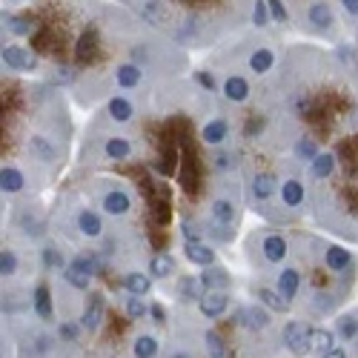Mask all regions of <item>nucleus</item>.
<instances>
[{
	"label": "nucleus",
	"mask_w": 358,
	"mask_h": 358,
	"mask_svg": "<svg viewBox=\"0 0 358 358\" xmlns=\"http://www.w3.org/2000/svg\"><path fill=\"white\" fill-rule=\"evenodd\" d=\"M117 3L181 49H203L247 29L255 0H117Z\"/></svg>",
	"instance_id": "f257e3e1"
},
{
	"label": "nucleus",
	"mask_w": 358,
	"mask_h": 358,
	"mask_svg": "<svg viewBox=\"0 0 358 358\" xmlns=\"http://www.w3.org/2000/svg\"><path fill=\"white\" fill-rule=\"evenodd\" d=\"M106 115H109V121H112V124H129L132 117H135V106H132L129 98L115 95V98L106 101Z\"/></svg>",
	"instance_id": "6ab92c4d"
},
{
	"label": "nucleus",
	"mask_w": 358,
	"mask_h": 358,
	"mask_svg": "<svg viewBox=\"0 0 358 358\" xmlns=\"http://www.w3.org/2000/svg\"><path fill=\"white\" fill-rule=\"evenodd\" d=\"M172 358H192V355H189V352H175Z\"/></svg>",
	"instance_id": "3c124183"
},
{
	"label": "nucleus",
	"mask_w": 358,
	"mask_h": 358,
	"mask_svg": "<svg viewBox=\"0 0 358 358\" xmlns=\"http://www.w3.org/2000/svg\"><path fill=\"white\" fill-rule=\"evenodd\" d=\"M192 80H195L198 86H203L206 92H218V80H215V75H213V72H206V69H195V72H192Z\"/></svg>",
	"instance_id": "a18cd8bd"
},
{
	"label": "nucleus",
	"mask_w": 358,
	"mask_h": 358,
	"mask_svg": "<svg viewBox=\"0 0 358 358\" xmlns=\"http://www.w3.org/2000/svg\"><path fill=\"white\" fill-rule=\"evenodd\" d=\"M278 189H281V184H278L275 172H270V169H258V172L250 175V198H252L255 206L270 203V201L278 195Z\"/></svg>",
	"instance_id": "423d86ee"
},
{
	"label": "nucleus",
	"mask_w": 358,
	"mask_h": 358,
	"mask_svg": "<svg viewBox=\"0 0 358 358\" xmlns=\"http://www.w3.org/2000/svg\"><path fill=\"white\" fill-rule=\"evenodd\" d=\"M0 61H3V69L26 75V72H38L41 69V57L23 46L20 41H3V49H0Z\"/></svg>",
	"instance_id": "20e7f679"
},
{
	"label": "nucleus",
	"mask_w": 358,
	"mask_h": 358,
	"mask_svg": "<svg viewBox=\"0 0 358 358\" xmlns=\"http://www.w3.org/2000/svg\"><path fill=\"white\" fill-rule=\"evenodd\" d=\"M132 352H135V358H155L158 355V341L152 336H138Z\"/></svg>",
	"instance_id": "f704fd0d"
},
{
	"label": "nucleus",
	"mask_w": 358,
	"mask_h": 358,
	"mask_svg": "<svg viewBox=\"0 0 358 358\" xmlns=\"http://www.w3.org/2000/svg\"><path fill=\"white\" fill-rule=\"evenodd\" d=\"M336 3H338V12H341L344 26L355 29L358 26V0H336Z\"/></svg>",
	"instance_id": "4c0bfd02"
},
{
	"label": "nucleus",
	"mask_w": 358,
	"mask_h": 358,
	"mask_svg": "<svg viewBox=\"0 0 358 358\" xmlns=\"http://www.w3.org/2000/svg\"><path fill=\"white\" fill-rule=\"evenodd\" d=\"M17 273V252L3 247V252H0V275L3 278H12Z\"/></svg>",
	"instance_id": "ea45409f"
},
{
	"label": "nucleus",
	"mask_w": 358,
	"mask_h": 358,
	"mask_svg": "<svg viewBox=\"0 0 358 358\" xmlns=\"http://www.w3.org/2000/svg\"><path fill=\"white\" fill-rule=\"evenodd\" d=\"M203 292H206V287H203L201 275L198 278L195 275H184L181 281H178V298H181V301H201Z\"/></svg>",
	"instance_id": "bb28decb"
},
{
	"label": "nucleus",
	"mask_w": 358,
	"mask_h": 358,
	"mask_svg": "<svg viewBox=\"0 0 358 358\" xmlns=\"http://www.w3.org/2000/svg\"><path fill=\"white\" fill-rule=\"evenodd\" d=\"M284 3L298 32H304L310 38H321V41H333V43L341 41L344 20L336 0H284Z\"/></svg>",
	"instance_id": "7ed1b4c3"
},
{
	"label": "nucleus",
	"mask_w": 358,
	"mask_h": 358,
	"mask_svg": "<svg viewBox=\"0 0 358 358\" xmlns=\"http://www.w3.org/2000/svg\"><path fill=\"white\" fill-rule=\"evenodd\" d=\"M213 169L215 172H232L235 169V155L227 152V149H218V152L213 155Z\"/></svg>",
	"instance_id": "37998d69"
},
{
	"label": "nucleus",
	"mask_w": 358,
	"mask_h": 358,
	"mask_svg": "<svg viewBox=\"0 0 358 358\" xmlns=\"http://www.w3.org/2000/svg\"><path fill=\"white\" fill-rule=\"evenodd\" d=\"M210 221L215 227L210 232H215L221 241H229L232 227L238 224V203H235V198H227V195L213 198V203H210Z\"/></svg>",
	"instance_id": "39448f33"
},
{
	"label": "nucleus",
	"mask_w": 358,
	"mask_h": 358,
	"mask_svg": "<svg viewBox=\"0 0 358 358\" xmlns=\"http://www.w3.org/2000/svg\"><path fill=\"white\" fill-rule=\"evenodd\" d=\"M184 255L189 264H198V266H213L215 264V252L213 247H206L201 241H187L184 244Z\"/></svg>",
	"instance_id": "393cba45"
},
{
	"label": "nucleus",
	"mask_w": 358,
	"mask_h": 358,
	"mask_svg": "<svg viewBox=\"0 0 358 358\" xmlns=\"http://www.w3.org/2000/svg\"><path fill=\"white\" fill-rule=\"evenodd\" d=\"M64 281L75 289H89V284H92V275H86L80 270H75L72 264H66V270H64Z\"/></svg>",
	"instance_id": "e433bc0d"
},
{
	"label": "nucleus",
	"mask_w": 358,
	"mask_h": 358,
	"mask_svg": "<svg viewBox=\"0 0 358 358\" xmlns=\"http://www.w3.org/2000/svg\"><path fill=\"white\" fill-rule=\"evenodd\" d=\"M149 315H152L158 324H164V321H166V313H164V307H161V304H152V307H149Z\"/></svg>",
	"instance_id": "09e8293b"
},
{
	"label": "nucleus",
	"mask_w": 358,
	"mask_h": 358,
	"mask_svg": "<svg viewBox=\"0 0 358 358\" xmlns=\"http://www.w3.org/2000/svg\"><path fill=\"white\" fill-rule=\"evenodd\" d=\"M273 23H275V17H273L270 3H266V0H255L252 15H250V29H261V32H266Z\"/></svg>",
	"instance_id": "cd10ccee"
},
{
	"label": "nucleus",
	"mask_w": 358,
	"mask_h": 358,
	"mask_svg": "<svg viewBox=\"0 0 358 358\" xmlns=\"http://www.w3.org/2000/svg\"><path fill=\"white\" fill-rule=\"evenodd\" d=\"M203 341H206V352H210V358H224L227 355V347H224V338L218 336V333H206L203 336Z\"/></svg>",
	"instance_id": "79ce46f5"
},
{
	"label": "nucleus",
	"mask_w": 358,
	"mask_h": 358,
	"mask_svg": "<svg viewBox=\"0 0 358 358\" xmlns=\"http://www.w3.org/2000/svg\"><path fill=\"white\" fill-rule=\"evenodd\" d=\"M0 189H3L6 195H20L26 189L23 169H17L15 164H3V169H0Z\"/></svg>",
	"instance_id": "a211bd4d"
},
{
	"label": "nucleus",
	"mask_w": 358,
	"mask_h": 358,
	"mask_svg": "<svg viewBox=\"0 0 358 358\" xmlns=\"http://www.w3.org/2000/svg\"><path fill=\"white\" fill-rule=\"evenodd\" d=\"M201 281L206 289H227L229 287V275L227 270H221V266H203V273H201Z\"/></svg>",
	"instance_id": "c756f323"
},
{
	"label": "nucleus",
	"mask_w": 358,
	"mask_h": 358,
	"mask_svg": "<svg viewBox=\"0 0 358 358\" xmlns=\"http://www.w3.org/2000/svg\"><path fill=\"white\" fill-rule=\"evenodd\" d=\"M41 261H43V266L46 270H66V264H64V255H61V250L57 247H43V252H41Z\"/></svg>",
	"instance_id": "58836bf2"
},
{
	"label": "nucleus",
	"mask_w": 358,
	"mask_h": 358,
	"mask_svg": "<svg viewBox=\"0 0 358 358\" xmlns=\"http://www.w3.org/2000/svg\"><path fill=\"white\" fill-rule=\"evenodd\" d=\"M75 229L83 238H101L103 235V218L95 210H78L75 215Z\"/></svg>",
	"instance_id": "dca6fc26"
},
{
	"label": "nucleus",
	"mask_w": 358,
	"mask_h": 358,
	"mask_svg": "<svg viewBox=\"0 0 358 358\" xmlns=\"http://www.w3.org/2000/svg\"><path fill=\"white\" fill-rule=\"evenodd\" d=\"M17 229L26 235V238H43L49 224H46V215L38 210V206H23V210L17 213Z\"/></svg>",
	"instance_id": "9b49d317"
},
{
	"label": "nucleus",
	"mask_w": 358,
	"mask_h": 358,
	"mask_svg": "<svg viewBox=\"0 0 358 358\" xmlns=\"http://www.w3.org/2000/svg\"><path fill=\"white\" fill-rule=\"evenodd\" d=\"M227 307H229V295H227L224 289H206L203 298L198 301V310H201V315H206V318L224 315Z\"/></svg>",
	"instance_id": "4468645a"
},
{
	"label": "nucleus",
	"mask_w": 358,
	"mask_h": 358,
	"mask_svg": "<svg viewBox=\"0 0 358 358\" xmlns=\"http://www.w3.org/2000/svg\"><path fill=\"white\" fill-rule=\"evenodd\" d=\"M127 315L129 318H143V315H149V307L143 304V295H129L127 298Z\"/></svg>",
	"instance_id": "c03bdc74"
},
{
	"label": "nucleus",
	"mask_w": 358,
	"mask_h": 358,
	"mask_svg": "<svg viewBox=\"0 0 358 358\" xmlns=\"http://www.w3.org/2000/svg\"><path fill=\"white\" fill-rule=\"evenodd\" d=\"M103 318V298L101 295H92L89 298V304H86V313H83V327L86 330H98V324Z\"/></svg>",
	"instance_id": "7c9ffc66"
},
{
	"label": "nucleus",
	"mask_w": 358,
	"mask_h": 358,
	"mask_svg": "<svg viewBox=\"0 0 358 358\" xmlns=\"http://www.w3.org/2000/svg\"><path fill=\"white\" fill-rule=\"evenodd\" d=\"M172 273H175V261L166 252L152 255V261H149V275L152 278H169Z\"/></svg>",
	"instance_id": "473e14b6"
},
{
	"label": "nucleus",
	"mask_w": 358,
	"mask_h": 358,
	"mask_svg": "<svg viewBox=\"0 0 358 358\" xmlns=\"http://www.w3.org/2000/svg\"><path fill=\"white\" fill-rule=\"evenodd\" d=\"M244 318H247V324L252 327V330H266V327H270V313H266L264 307H247Z\"/></svg>",
	"instance_id": "c9c22d12"
},
{
	"label": "nucleus",
	"mask_w": 358,
	"mask_h": 358,
	"mask_svg": "<svg viewBox=\"0 0 358 358\" xmlns=\"http://www.w3.org/2000/svg\"><path fill=\"white\" fill-rule=\"evenodd\" d=\"M75 270H80V273H86V275H98V266H101V255L98 252H92V250H80L72 261H69Z\"/></svg>",
	"instance_id": "c85d7f7f"
},
{
	"label": "nucleus",
	"mask_w": 358,
	"mask_h": 358,
	"mask_svg": "<svg viewBox=\"0 0 358 358\" xmlns=\"http://www.w3.org/2000/svg\"><path fill=\"white\" fill-rule=\"evenodd\" d=\"M78 333H80L78 324H61V338H64V341H75Z\"/></svg>",
	"instance_id": "de8ad7c7"
},
{
	"label": "nucleus",
	"mask_w": 358,
	"mask_h": 358,
	"mask_svg": "<svg viewBox=\"0 0 358 358\" xmlns=\"http://www.w3.org/2000/svg\"><path fill=\"white\" fill-rule=\"evenodd\" d=\"M112 83L124 92H132V89H141L146 83V69H141L132 61H117L112 66Z\"/></svg>",
	"instance_id": "0eeeda50"
},
{
	"label": "nucleus",
	"mask_w": 358,
	"mask_h": 358,
	"mask_svg": "<svg viewBox=\"0 0 358 358\" xmlns=\"http://www.w3.org/2000/svg\"><path fill=\"white\" fill-rule=\"evenodd\" d=\"M324 266L330 273H347L352 266V255L344 250V247H336V244H327L324 247Z\"/></svg>",
	"instance_id": "aec40b11"
},
{
	"label": "nucleus",
	"mask_w": 358,
	"mask_h": 358,
	"mask_svg": "<svg viewBox=\"0 0 358 358\" xmlns=\"http://www.w3.org/2000/svg\"><path fill=\"white\" fill-rule=\"evenodd\" d=\"M229 138V124L227 117H213V121H206L203 129H201V141L206 146H224Z\"/></svg>",
	"instance_id": "f3484780"
},
{
	"label": "nucleus",
	"mask_w": 358,
	"mask_h": 358,
	"mask_svg": "<svg viewBox=\"0 0 358 358\" xmlns=\"http://www.w3.org/2000/svg\"><path fill=\"white\" fill-rule=\"evenodd\" d=\"M321 358H347V355H344L341 350H330V352H324Z\"/></svg>",
	"instance_id": "8fccbe9b"
},
{
	"label": "nucleus",
	"mask_w": 358,
	"mask_h": 358,
	"mask_svg": "<svg viewBox=\"0 0 358 358\" xmlns=\"http://www.w3.org/2000/svg\"><path fill=\"white\" fill-rule=\"evenodd\" d=\"M101 210H103V215L124 218V215L132 213V195H129L124 187H109V189L101 195Z\"/></svg>",
	"instance_id": "1a4fd4ad"
},
{
	"label": "nucleus",
	"mask_w": 358,
	"mask_h": 358,
	"mask_svg": "<svg viewBox=\"0 0 358 358\" xmlns=\"http://www.w3.org/2000/svg\"><path fill=\"white\" fill-rule=\"evenodd\" d=\"M281 203L287 206V210H301L304 206V201H307V187H304V181L301 178H284L281 181Z\"/></svg>",
	"instance_id": "ddd939ff"
},
{
	"label": "nucleus",
	"mask_w": 358,
	"mask_h": 358,
	"mask_svg": "<svg viewBox=\"0 0 358 358\" xmlns=\"http://www.w3.org/2000/svg\"><path fill=\"white\" fill-rule=\"evenodd\" d=\"M103 0H9L3 3V41H29L41 61L49 57L52 66H69L64 46L75 52L83 29L98 17Z\"/></svg>",
	"instance_id": "f03ea898"
},
{
	"label": "nucleus",
	"mask_w": 358,
	"mask_h": 358,
	"mask_svg": "<svg viewBox=\"0 0 358 358\" xmlns=\"http://www.w3.org/2000/svg\"><path fill=\"white\" fill-rule=\"evenodd\" d=\"M336 166H338L336 152H318V158L310 164V178L313 181H327V178H333Z\"/></svg>",
	"instance_id": "5701e85b"
},
{
	"label": "nucleus",
	"mask_w": 358,
	"mask_h": 358,
	"mask_svg": "<svg viewBox=\"0 0 358 358\" xmlns=\"http://www.w3.org/2000/svg\"><path fill=\"white\" fill-rule=\"evenodd\" d=\"M26 146H29V158H32V161L46 164V166L57 164V149H55L52 138H46V135H38V132H35V135H29Z\"/></svg>",
	"instance_id": "f8f14e48"
},
{
	"label": "nucleus",
	"mask_w": 358,
	"mask_h": 358,
	"mask_svg": "<svg viewBox=\"0 0 358 358\" xmlns=\"http://www.w3.org/2000/svg\"><path fill=\"white\" fill-rule=\"evenodd\" d=\"M221 95H224L227 103L241 106V103H247L250 95H252V83H250L247 75H241V72H229V75L224 78V83H221Z\"/></svg>",
	"instance_id": "6e6552de"
},
{
	"label": "nucleus",
	"mask_w": 358,
	"mask_h": 358,
	"mask_svg": "<svg viewBox=\"0 0 358 358\" xmlns=\"http://www.w3.org/2000/svg\"><path fill=\"white\" fill-rule=\"evenodd\" d=\"M124 287H127L129 295H146L149 289H152V275H143V273L132 270V273H127Z\"/></svg>",
	"instance_id": "2f4dec72"
},
{
	"label": "nucleus",
	"mask_w": 358,
	"mask_h": 358,
	"mask_svg": "<svg viewBox=\"0 0 358 358\" xmlns=\"http://www.w3.org/2000/svg\"><path fill=\"white\" fill-rule=\"evenodd\" d=\"M261 255L266 264H281L287 255H289V244H287V238L284 235H266L264 241H261Z\"/></svg>",
	"instance_id": "2eb2a0df"
},
{
	"label": "nucleus",
	"mask_w": 358,
	"mask_h": 358,
	"mask_svg": "<svg viewBox=\"0 0 358 358\" xmlns=\"http://www.w3.org/2000/svg\"><path fill=\"white\" fill-rule=\"evenodd\" d=\"M258 301H261L264 307L275 310V313L287 310V301H284V295H281L278 289H270V287H261V289H258Z\"/></svg>",
	"instance_id": "72a5a7b5"
},
{
	"label": "nucleus",
	"mask_w": 358,
	"mask_h": 358,
	"mask_svg": "<svg viewBox=\"0 0 358 358\" xmlns=\"http://www.w3.org/2000/svg\"><path fill=\"white\" fill-rule=\"evenodd\" d=\"M318 152H321V146H318V141L310 138V135H301V138L292 141V158H295L298 164H307V166H310V164L318 158Z\"/></svg>",
	"instance_id": "412c9836"
},
{
	"label": "nucleus",
	"mask_w": 358,
	"mask_h": 358,
	"mask_svg": "<svg viewBox=\"0 0 358 358\" xmlns=\"http://www.w3.org/2000/svg\"><path fill=\"white\" fill-rule=\"evenodd\" d=\"M298 289H301V273H298L295 266H284V270L278 273V292L284 295L287 304L298 295Z\"/></svg>",
	"instance_id": "4be33fe9"
},
{
	"label": "nucleus",
	"mask_w": 358,
	"mask_h": 358,
	"mask_svg": "<svg viewBox=\"0 0 358 358\" xmlns=\"http://www.w3.org/2000/svg\"><path fill=\"white\" fill-rule=\"evenodd\" d=\"M32 304H35V313L41 315V321H55V304H52V292H49L46 284H38L35 287Z\"/></svg>",
	"instance_id": "a878e982"
},
{
	"label": "nucleus",
	"mask_w": 358,
	"mask_h": 358,
	"mask_svg": "<svg viewBox=\"0 0 358 358\" xmlns=\"http://www.w3.org/2000/svg\"><path fill=\"white\" fill-rule=\"evenodd\" d=\"M103 155L109 161H129L132 155V141L129 138H121V135H112L103 141Z\"/></svg>",
	"instance_id": "b1692460"
},
{
	"label": "nucleus",
	"mask_w": 358,
	"mask_h": 358,
	"mask_svg": "<svg viewBox=\"0 0 358 358\" xmlns=\"http://www.w3.org/2000/svg\"><path fill=\"white\" fill-rule=\"evenodd\" d=\"M333 341H336V336L330 333V330H313V350L315 352H330V350H336L333 347Z\"/></svg>",
	"instance_id": "a19ab883"
},
{
	"label": "nucleus",
	"mask_w": 358,
	"mask_h": 358,
	"mask_svg": "<svg viewBox=\"0 0 358 358\" xmlns=\"http://www.w3.org/2000/svg\"><path fill=\"white\" fill-rule=\"evenodd\" d=\"M284 344L289 347V352L304 355V352L313 350V330L304 321H289L284 327Z\"/></svg>",
	"instance_id": "9d476101"
},
{
	"label": "nucleus",
	"mask_w": 358,
	"mask_h": 358,
	"mask_svg": "<svg viewBox=\"0 0 358 358\" xmlns=\"http://www.w3.org/2000/svg\"><path fill=\"white\" fill-rule=\"evenodd\" d=\"M338 336L341 338H355L358 336V321L352 318V315H344V318H338Z\"/></svg>",
	"instance_id": "49530a36"
}]
</instances>
